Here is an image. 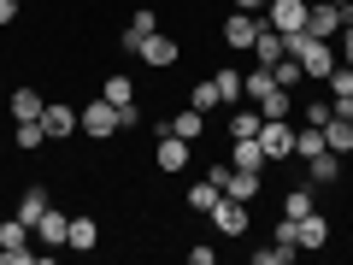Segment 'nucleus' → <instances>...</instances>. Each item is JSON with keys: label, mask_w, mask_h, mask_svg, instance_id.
I'll return each mask as SVG.
<instances>
[{"label": "nucleus", "mask_w": 353, "mask_h": 265, "mask_svg": "<svg viewBox=\"0 0 353 265\" xmlns=\"http://www.w3.org/2000/svg\"><path fill=\"white\" fill-rule=\"evenodd\" d=\"M283 41H289V53L306 65V77H312V83H324V77L336 71V59H341V53L330 48L324 36H312V30H294V36H283Z\"/></svg>", "instance_id": "nucleus-1"}, {"label": "nucleus", "mask_w": 353, "mask_h": 265, "mask_svg": "<svg viewBox=\"0 0 353 265\" xmlns=\"http://www.w3.org/2000/svg\"><path fill=\"white\" fill-rule=\"evenodd\" d=\"M77 124H83V136H88V141H112L118 130H124V124H118V106H112V101H83Z\"/></svg>", "instance_id": "nucleus-2"}, {"label": "nucleus", "mask_w": 353, "mask_h": 265, "mask_svg": "<svg viewBox=\"0 0 353 265\" xmlns=\"http://www.w3.org/2000/svg\"><path fill=\"white\" fill-rule=\"evenodd\" d=\"M101 101H112V106H118V124H124V130H136V124H141V112H136V83H130L124 71H112V77L101 83Z\"/></svg>", "instance_id": "nucleus-3"}, {"label": "nucleus", "mask_w": 353, "mask_h": 265, "mask_svg": "<svg viewBox=\"0 0 353 265\" xmlns=\"http://www.w3.org/2000/svg\"><path fill=\"white\" fill-rule=\"evenodd\" d=\"M259 18L277 30V36H294V30H306V0H265Z\"/></svg>", "instance_id": "nucleus-4"}, {"label": "nucleus", "mask_w": 353, "mask_h": 265, "mask_svg": "<svg viewBox=\"0 0 353 265\" xmlns=\"http://www.w3.org/2000/svg\"><path fill=\"white\" fill-rule=\"evenodd\" d=\"M206 218H212V230H218V236H248V224H253L248 201H230V195H224V201H218Z\"/></svg>", "instance_id": "nucleus-5"}, {"label": "nucleus", "mask_w": 353, "mask_h": 265, "mask_svg": "<svg viewBox=\"0 0 353 265\" xmlns=\"http://www.w3.org/2000/svg\"><path fill=\"white\" fill-rule=\"evenodd\" d=\"M253 36H259V12H224V48L230 53H253Z\"/></svg>", "instance_id": "nucleus-6"}, {"label": "nucleus", "mask_w": 353, "mask_h": 265, "mask_svg": "<svg viewBox=\"0 0 353 265\" xmlns=\"http://www.w3.org/2000/svg\"><path fill=\"white\" fill-rule=\"evenodd\" d=\"M136 59H148L153 71H171V65L183 59V48H176V36H165V30H153V36L141 41V48H136Z\"/></svg>", "instance_id": "nucleus-7"}, {"label": "nucleus", "mask_w": 353, "mask_h": 265, "mask_svg": "<svg viewBox=\"0 0 353 265\" xmlns=\"http://www.w3.org/2000/svg\"><path fill=\"white\" fill-rule=\"evenodd\" d=\"M259 148L271 153V159H289V153H294V124H289V118H265V124H259Z\"/></svg>", "instance_id": "nucleus-8"}, {"label": "nucleus", "mask_w": 353, "mask_h": 265, "mask_svg": "<svg viewBox=\"0 0 353 265\" xmlns=\"http://www.w3.org/2000/svg\"><path fill=\"white\" fill-rule=\"evenodd\" d=\"M159 136H183V141H201L206 136V112H194V106H176L171 118L159 124Z\"/></svg>", "instance_id": "nucleus-9"}, {"label": "nucleus", "mask_w": 353, "mask_h": 265, "mask_svg": "<svg viewBox=\"0 0 353 265\" xmlns=\"http://www.w3.org/2000/svg\"><path fill=\"white\" fill-rule=\"evenodd\" d=\"M224 195H230V201H259V195H265V171H241V165H230V177H224Z\"/></svg>", "instance_id": "nucleus-10"}, {"label": "nucleus", "mask_w": 353, "mask_h": 265, "mask_svg": "<svg viewBox=\"0 0 353 265\" xmlns=\"http://www.w3.org/2000/svg\"><path fill=\"white\" fill-rule=\"evenodd\" d=\"M41 130H48V141H65V136H77V106H59V101H48L41 106Z\"/></svg>", "instance_id": "nucleus-11"}, {"label": "nucleus", "mask_w": 353, "mask_h": 265, "mask_svg": "<svg viewBox=\"0 0 353 265\" xmlns=\"http://www.w3.org/2000/svg\"><path fill=\"white\" fill-rule=\"evenodd\" d=\"M306 30H312V36H324V41H336V36H341V6L312 0V6H306Z\"/></svg>", "instance_id": "nucleus-12"}, {"label": "nucleus", "mask_w": 353, "mask_h": 265, "mask_svg": "<svg viewBox=\"0 0 353 265\" xmlns=\"http://www.w3.org/2000/svg\"><path fill=\"white\" fill-rule=\"evenodd\" d=\"M189 148H194V141H183V136H159V148H153V165H159L165 177H176L183 165H189Z\"/></svg>", "instance_id": "nucleus-13"}, {"label": "nucleus", "mask_w": 353, "mask_h": 265, "mask_svg": "<svg viewBox=\"0 0 353 265\" xmlns=\"http://www.w3.org/2000/svg\"><path fill=\"white\" fill-rule=\"evenodd\" d=\"M153 30H159V12H153V6H136V12H130V24H124V53H136Z\"/></svg>", "instance_id": "nucleus-14"}, {"label": "nucleus", "mask_w": 353, "mask_h": 265, "mask_svg": "<svg viewBox=\"0 0 353 265\" xmlns=\"http://www.w3.org/2000/svg\"><path fill=\"white\" fill-rule=\"evenodd\" d=\"M283 53H289V41H283L277 30H271V24L259 18V36H253V65H277Z\"/></svg>", "instance_id": "nucleus-15"}, {"label": "nucleus", "mask_w": 353, "mask_h": 265, "mask_svg": "<svg viewBox=\"0 0 353 265\" xmlns=\"http://www.w3.org/2000/svg\"><path fill=\"white\" fill-rule=\"evenodd\" d=\"M230 165H241V171H265L271 153L259 148V136H241V141H230Z\"/></svg>", "instance_id": "nucleus-16"}, {"label": "nucleus", "mask_w": 353, "mask_h": 265, "mask_svg": "<svg viewBox=\"0 0 353 265\" xmlns=\"http://www.w3.org/2000/svg\"><path fill=\"white\" fill-rule=\"evenodd\" d=\"M65 230H71V213H59V206H48V213L36 218V236H41V248H65Z\"/></svg>", "instance_id": "nucleus-17"}, {"label": "nucleus", "mask_w": 353, "mask_h": 265, "mask_svg": "<svg viewBox=\"0 0 353 265\" xmlns=\"http://www.w3.org/2000/svg\"><path fill=\"white\" fill-rule=\"evenodd\" d=\"M41 95L36 88H12V95H6V112H12V124H30V118H41Z\"/></svg>", "instance_id": "nucleus-18"}, {"label": "nucleus", "mask_w": 353, "mask_h": 265, "mask_svg": "<svg viewBox=\"0 0 353 265\" xmlns=\"http://www.w3.org/2000/svg\"><path fill=\"white\" fill-rule=\"evenodd\" d=\"M94 242H101V224H94L88 213H77V218H71V230H65V248H71V253H88Z\"/></svg>", "instance_id": "nucleus-19"}, {"label": "nucleus", "mask_w": 353, "mask_h": 265, "mask_svg": "<svg viewBox=\"0 0 353 265\" xmlns=\"http://www.w3.org/2000/svg\"><path fill=\"white\" fill-rule=\"evenodd\" d=\"M336 177H341V153L318 148L312 159H306V183H312V189H318V183H336Z\"/></svg>", "instance_id": "nucleus-20"}, {"label": "nucleus", "mask_w": 353, "mask_h": 265, "mask_svg": "<svg viewBox=\"0 0 353 265\" xmlns=\"http://www.w3.org/2000/svg\"><path fill=\"white\" fill-rule=\"evenodd\" d=\"M324 148H330V153H341V159L353 153V118H347V112H336V118L324 124Z\"/></svg>", "instance_id": "nucleus-21"}, {"label": "nucleus", "mask_w": 353, "mask_h": 265, "mask_svg": "<svg viewBox=\"0 0 353 265\" xmlns=\"http://www.w3.org/2000/svg\"><path fill=\"white\" fill-rule=\"evenodd\" d=\"M183 201H189V213H201V218H206V213H212L218 201H224V189H218L212 177H201V183H194V189L183 195Z\"/></svg>", "instance_id": "nucleus-22"}, {"label": "nucleus", "mask_w": 353, "mask_h": 265, "mask_svg": "<svg viewBox=\"0 0 353 265\" xmlns=\"http://www.w3.org/2000/svg\"><path fill=\"white\" fill-rule=\"evenodd\" d=\"M294 242H301V248H324V242H330V224H324L318 213L294 218Z\"/></svg>", "instance_id": "nucleus-23"}, {"label": "nucleus", "mask_w": 353, "mask_h": 265, "mask_svg": "<svg viewBox=\"0 0 353 265\" xmlns=\"http://www.w3.org/2000/svg\"><path fill=\"white\" fill-rule=\"evenodd\" d=\"M48 206H53V195H48V189H41V183H36V189H24V201H18V218H24V224H30V230H36V218H41V213H48Z\"/></svg>", "instance_id": "nucleus-24"}, {"label": "nucleus", "mask_w": 353, "mask_h": 265, "mask_svg": "<svg viewBox=\"0 0 353 265\" xmlns=\"http://www.w3.org/2000/svg\"><path fill=\"white\" fill-rule=\"evenodd\" d=\"M189 106H194V112H206V118H212L218 106H224V95H218V83H212V77H206V83H194V88H189Z\"/></svg>", "instance_id": "nucleus-25"}, {"label": "nucleus", "mask_w": 353, "mask_h": 265, "mask_svg": "<svg viewBox=\"0 0 353 265\" xmlns=\"http://www.w3.org/2000/svg\"><path fill=\"white\" fill-rule=\"evenodd\" d=\"M259 124H265V118H259V106H241V112H230V141H241V136H259Z\"/></svg>", "instance_id": "nucleus-26"}, {"label": "nucleus", "mask_w": 353, "mask_h": 265, "mask_svg": "<svg viewBox=\"0 0 353 265\" xmlns=\"http://www.w3.org/2000/svg\"><path fill=\"white\" fill-rule=\"evenodd\" d=\"M306 213H318L312 183H301V189H289V195H283V218H306Z\"/></svg>", "instance_id": "nucleus-27"}, {"label": "nucleus", "mask_w": 353, "mask_h": 265, "mask_svg": "<svg viewBox=\"0 0 353 265\" xmlns=\"http://www.w3.org/2000/svg\"><path fill=\"white\" fill-rule=\"evenodd\" d=\"M41 141H48V130H41V118H30V124H12V148H18V153H36Z\"/></svg>", "instance_id": "nucleus-28"}, {"label": "nucleus", "mask_w": 353, "mask_h": 265, "mask_svg": "<svg viewBox=\"0 0 353 265\" xmlns=\"http://www.w3.org/2000/svg\"><path fill=\"white\" fill-rule=\"evenodd\" d=\"M259 118H294V95L289 88H271V95L259 101Z\"/></svg>", "instance_id": "nucleus-29"}, {"label": "nucleus", "mask_w": 353, "mask_h": 265, "mask_svg": "<svg viewBox=\"0 0 353 265\" xmlns=\"http://www.w3.org/2000/svg\"><path fill=\"white\" fill-rule=\"evenodd\" d=\"M324 88H330V101H347V95H353V65L336 59V71L324 77Z\"/></svg>", "instance_id": "nucleus-30"}, {"label": "nucleus", "mask_w": 353, "mask_h": 265, "mask_svg": "<svg viewBox=\"0 0 353 265\" xmlns=\"http://www.w3.org/2000/svg\"><path fill=\"white\" fill-rule=\"evenodd\" d=\"M301 248H289V242H265V248H253V265H289Z\"/></svg>", "instance_id": "nucleus-31"}, {"label": "nucleus", "mask_w": 353, "mask_h": 265, "mask_svg": "<svg viewBox=\"0 0 353 265\" xmlns=\"http://www.w3.org/2000/svg\"><path fill=\"white\" fill-rule=\"evenodd\" d=\"M212 83H218V95H224V106H241V71H236V65H224Z\"/></svg>", "instance_id": "nucleus-32"}, {"label": "nucleus", "mask_w": 353, "mask_h": 265, "mask_svg": "<svg viewBox=\"0 0 353 265\" xmlns=\"http://www.w3.org/2000/svg\"><path fill=\"white\" fill-rule=\"evenodd\" d=\"M271 77H277V88H294V83H301V77H306V65L294 59V53H283V59L271 65Z\"/></svg>", "instance_id": "nucleus-33"}, {"label": "nucleus", "mask_w": 353, "mask_h": 265, "mask_svg": "<svg viewBox=\"0 0 353 265\" xmlns=\"http://www.w3.org/2000/svg\"><path fill=\"white\" fill-rule=\"evenodd\" d=\"M24 242H30V224H24V218H0V248H24Z\"/></svg>", "instance_id": "nucleus-34"}, {"label": "nucleus", "mask_w": 353, "mask_h": 265, "mask_svg": "<svg viewBox=\"0 0 353 265\" xmlns=\"http://www.w3.org/2000/svg\"><path fill=\"white\" fill-rule=\"evenodd\" d=\"M301 118H306V124H318V130H324L330 118H336V101H324V106H318V101H312V106H301Z\"/></svg>", "instance_id": "nucleus-35"}, {"label": "nucleus", "mask_w": 353, "mask_h": 265, "mask_svg": "<svg viewBox=\"0 0 353 265\" xmlns=\"http://www.w3.org/2000/svg\"><path fill=\"white\" fill-rule=\"evenodd\" d=\"M0 259H6V265H36V248H30V242H24V248H0Z\"/></svg>", "instance_id": "nucleus-36"}, {"label": "nucleus", "mask_w": 353, "mask_h": 265, "mask_svg": "<svg viewBox=\"0 0 353 265\" xmlns=\"http://www.w3.org/2000/svg\"><path fill=\"white\" fill-rule=\"evenodd\" d=\"M212 259H218L212 242H189V265H212Z\"/></svg>", "instance_id": "nucleus-37"}, {"label": "nucleus", "mask_w": 353, "mask_h": 265, "mask_svg": "<svg viewBox=\"0 0 353 265\" xmlns=\"http://www.w3.org/2000/svg\"><path fill=\"white\" fill-rule=\"evenodd\" d=\"M336 53H341V59H347V65H353V24H347V30H341V48H336Z\"/></svg>", "instance_id": "nucleus-38"}, {"label": "nucleus", "mask_w": 353, "mask_h": 265, "mask_svg": "<svg viewBox=\"0 0 353 265\" xmlns=\"http://www.w3.org/2000/svg\"><path fill=\"white\" fill-rule=\"evenodd\" d=\"M18 6H24V0H0V24H12V18H18Z\"/></svg>", "instance_id": "nucleus-39"}, {"label": "nucleus", "mask_w": 353, "mask_h": 265, "mask_svg": "<svg viewBox=\"0 0 353 265\" xmlns=\"http://www.w3.org/2000/svg\"><path fill=\"white\" fill-rule=\"evenodd\" d=\"M236 12H265V0H236Z\"/></svg>", "instance_id": "nucleus-40"}, {"label": "nucleus", "mask_w": 353, "mask_h": 265, "mask_svg": "<svg viewBox=\"0 0 353 265\" xmlns=\"http://www.w3.org/2000/svg\"><path fill=\"white\" fill-rule=\"evenodd\" d=\"M336 112H347V118H353V95H347V101H336Z\"/></svg>", "instance_id": "nucleus-41"}, {"label": "nucleus", "mask_w": 353, "mask_h": 265, "mask_svg": "<svg viewBox=\"0 0 353 265\" xmlns=\"http://www.w3.org/2000/svg\"><path fill=\"white\" fill-rule=\"evenodd\" d=\"M330 6H347V0H330Z\"/></svg>", "instance_id": "nucleus-42"}, {"label": "nucleus", "mask_w": 353, "mask_h": 265, "mask_svg": "<svg viewBox=\"0 0 353 265\" xmlns=\"http://www.w3.org/2000/svg\"><path fill=\"white\" fill-rule=\"evenodd\" d=\"M0 101H6V88H0Z\"/></svg>", "instance_id": "nucleus-43"}]
</instances>
